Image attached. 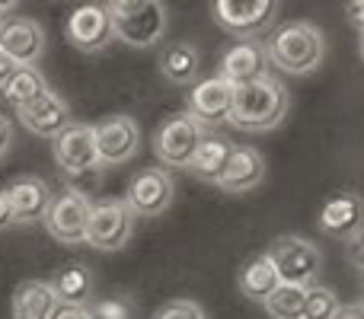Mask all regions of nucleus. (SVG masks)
Returning <instances> with one entry per match:
<instances>
[{
    "mask_svg": "<svg viewBox=\"0 0 364 319\" xmlns=\"http://www.w3.org/2000/svg\"><path fill=\"white\" fill-rule=\"evenodd\" d=\"M291 106L288 87L275 77H265V80L246 83V87H237L233 93V112H230V125L237 131H272L284 121Z\"/></svg>",
    "mask_w": 364,
    "mask_h": 319,
    "instance_id": "nucleus-1",
    "label": "nucleus"
},
{
    "mask_svg": "<svg viewBox=\"0 0 364 319\" xmlns=\"http://www.w3.org/2000/svg\"><path fill=\"white\" fill-rule=\"evenodd\" d=\"M265 51H269V61L284 74H314L326 55V38L307 19H291L272 32Z\"/></svg>",
    "mask_w": 364,
    "mask_h": 319,
    "instance_id": "nucleus-2",
    "label": "nucleus"
},
{
    "mask_svg": "<svg viewBox=\"0 0 364 319\" xmlns=\"http://www.w3.org/2000/svg\"><path fill=\"white\" fill-rule=\"evenodd\" d=\"M106 6L112 13L115 38L132 48H151L166 36V6L160 0H112Z\"/></svg>",
    "mask_w": 364,
    "mask_h": 319,
    "instance_id": "nucleus-3",
    "label": "nucleus"
},
{
    "mask_svg": "<svg viewBox=\"0 0 364 319\" xmlns=\"http://www.w3.org/2000/svg\"><path fill=\"white\" fill-rule=\"evenodd\" d=\"M265 259L275 265L282 284H294V288H314L323 271V252L304 237H278Z\"/></svg>",
    "mask_w": 364,
    "mask_h": 319,
    "instance_id": "nucleus-4",
    "label": "nucleus"
},
{
    "mask_svg": "<svg viewBox=\"0 0 364 319\" xmlns=\"http://www.w3.org/2000/svg\"><path fill=\"white\" fill-rule=\"evenodd\" d=\"M90 201L83 192L77 188H61L55 192L48 205V214H45V230L64 246H77L87 243V224H90Z\"/></svg>",
    "mask_w": 364,
    "mask_h": 319,
    "instance_id": "nucleus-5",
    "label": "nucleus"
},
{
    "mask_svg": "<svg viewBox=\"0 0 364 319\" xmlns=\"http://www.w3.org/2000/svg\"><path fill=\"white\" fill-rule=\"evenodd\" d=\"M134 233V211L125 205V198H109V201H96L90 207V224H87V243L93 249L112 252L132 239Z\"/></svg>",
    "mask_w": 364,
    "mask_h": 319,
    "instance_id": "nucleus-6",
    "label": "nucleus"
},
{
    "mask_svg": "<svg viewBox=\"0 0 364 319\" xmlns=\"http://www.w3.org/2000/svg\"><path fill=\"white\" fill-rule=\"evenodd\" d=\"M205 141V125L195 121L192 115H176V119L164 121L154 134V153L164 166H182L186 169L192 163L195 151Z\"/></svg>",
    "mask_w": 364,
    "mask_h": 319,
    "instance_id": "nucleus-7",
    "label": "nucleus"
},
{
    "mask_svg": "<svg viewBox=\"0 0 364 319\" xmlns=\"http://www.w3.org/2000/svg\"><path fill=\"white\" fill-rule=\"evenodd\" d=\"M64 32H68V42L74 45V48L87 51V55L109 48V45L115 42L112 13H109L106 4H83V6H77V10L68 16Z\"/></svg>",
    "mask_w": 364,
    "mask_h": 319,
    "instance_id": "nucleus-8",
    "label": "nucleus"
},
{
    "mask_svg": "<svg viewBox=\"0 0 364 319\" xmlns=\"http://www.w3.org/2000/svg\"><path fill=\"white\" fill-rule=\"evenodd\" d=\"M211 10L214 19L227 32L243 38L265 32L278 16V4H272V0H218Z\"/></svg>",
    "mask_w": 364,
    "mask_h": 319,
    "instance_id": "nucleus-9",
    "label": "nucleus"
},
{
    "mask_svg": "<svg viewBox=\"0 0 364 319\" xmlns=\"http://www.w3.org/2000/svg\"><path fill=\"white\" fill-rule=\"evenodd\" d=\"M58 166L68 175H83L100 169V151H96V131L93 125H70L51 141Z\"/></svg>",
    "mask_w": 364,
    "mask_h": 319,
    "instance_id": "nucleus-10",
    "label": "nucleus"
},
{
    "mask_svg": "<svg viewBox=\"0 0 364 319\" xmlns=\"http://www.w3.org/2000/svg\"><path fill=\"white\" fill-rule=\"evenodd\" d=\"M125 205L134 211V217H160L173 205V179L166 169H141L125 192Z\"/></svg>",
    "mask_w": 364,
    "mask_h": 319,
    "instance_id": "nucleus-11",
    "label": "nucleus"
},
{
    "mask_svg": "<svg viewBox=\"0 0 364 319\" xmlns=\"http://www.w3.org/2000/svg\"><path fill=\"white\" fill-rule=\"evenodd\" d=\"M96 131V151H100V166H119L128 163L141 147V128L132 115H112L93 125Z\"/></svg>",
    "mask_w": 364,
    "mask_h": 319,
    "instance_id": "nucleus-12",
    "label": "nucleus"
},
{
    "mask_svg": "<svg viewBox=\"0 0 364 319\" xmlns=\"http://www.w3.org/2000/svg\"><path fill=\"white\" fill-rule=\"evenodd\" d=\"M0 51L19 67H36V61L45 51V32L36 19L29 16H10L0 26Z\"/></svg>",
    "mask_w": 364,
    "mask_h": 319,
    "instance_id": "nucleus-13",
    "label": "nucleus"
},
{
    "mask_svg": "<svg viewBox=\"0 0 364 319\" xmlns=\"http://www.w3.org/2000/svg\"><path fill=\"white\" fill-rule=\"evenodd\" d=\"M269 67H272L269 51L259 42H237L220 58V77L230 87H246V83L265 80V77H272Z\"/></svg>",
    "mask_w": 364,
    "mask_h": 319,
    "instance_id": "nucleus-14",
    "label": "nucleus"
},
{
    "mask_svg": "<svg viewBox=\"0 0 364 319\" xmlns=\"http://www.w3.org/2000/svg\"><path fill=\"white\" fill-rule=\"evenodd\" d=\"M233 93L237 87L224 80V77H208V80L195 83L192 96H188V109H192V119L201 125H220V121H230L233 112Z\"/></svg>",
    "mask_w": 364,
    "mask_h": 319,
    "instance_id": "nucleus-15",
    "label": "nucleus"
},
{
    "mask_svg": "<svg viewBox=\"0 0 364 319\" xmlns=\"http://www.w3.org/2000/svg\"><path fill=\"white\" fill-rule=\"evenodd\" d=\"M16 115H19V121H23V128H29V131L38 134V138H51V141H55L64 128L74 125V121H70L68 102H64L58 93H51V90L45 96H38L32 106L19 109Z\"/></svg>",
    "mask_w": 364,
    "mask_h": 319,
    "instance_id": "nucleus-16",
    "label": "nucleus"
},
{
    "mask_svg": "<svg viewBox=\"0 0 364 319\" xmlns=\"http://www.w3.org/2000/svg\"><path fill=\"white\" fill-rule=\"evenodd\" d=\"M10 205H13V220L16 224H32V220H45L48 214V205H51V188L45 185V179L38 175H19L10 188Z\"/></svg>",
    "mask_w": 364,
    "mask_h": 319,
    "instance_id": "nucleus-17",
    "label": "nucleus"
},
{
    "mask_svg": "<svg viewBox=\"0 0 364 319\" xmlns=\"http://www.w3.org/2000/svg\"><path fill=\"white\" fill-rule=\"evenodd\" d=\"M265 179V160L256 147H246V144H233V153L227 160V169L220 175V192H250L256 188L259 182Z\"/></svg>",
    "mask_w": 364,
    "mask_h": 319,
    "instance_id": "nucleus-18",
    "label": "nucleus"
},
{
    "mask_svg": "<svg viewBox=\"0 0 364 319\" xmlns=\"http://www.w3.org/2000/svg\"><path fill=\"white\" fill-rule=\"evenodd\" d=\"M361 220H364V205L355 192H342L336 198H329L320 214V227L329 237H352V233L361 230Z\"/></svg>",
    "mask_w": 364,
    "mask_h": 319,
    "instance_id": "nucleus-19",
    "label": "nucleus"
},
{
    "mask_svg": "<svg viewBox=\"0 0 364 319\" xmlns=\"http://www.w3.org/2000/svg\"><path fill=\"white\" fill-rule=\"evenodd\" d=\"M58 294L51 281H23L13 294V319H51L58 310Z\"/></svg>",
    "mask_w": 364,
    "mask_h": 319,
    "instance_id": "nucleus-20",
    "label": "nucleus"
},
{
    "mask_svg": "<svg viewBox=\"0 0 364 319\" xmlns=\"http://www.w3.org/2000/svg\"><path fill=\"white\" fill-rule=\"evenodd\" d=\"M233 153V144L224 138H205L201 141V147L195 151L192 163H188V173H195L198 179L205 182H220V175H224L227 169V160H230Z\"/></svg>",
    "mask_w": 364,
    "mask_h": 319,
    "instance_id": "nucleus-21",
    "label": "nucleus"
},
{
    "mask_svg": "<svg viewBox=\"0 0 364 319\" xmlns=\"http://www.w3.org/2000/svg\"><path fill=\"white\" fill-rule=\"evenodd\" d=\"M278 288H282V278H278L275 265H272L265 256H259V259H252V262H246L243 271H240V291H243L250 301L265 303Z\"/></svg>",
    "mask_w": 364,
    "mask_h": 319,
    "instance_id": "nucleus-22",
    "label": "nucleus"
},
{
    "mask_svg": "<svg viewBox=\"0 0 364 319\" xmlns=\"http://www.w3.org/2000/svg\"><path fill=\"white\" fill-rule=\"evenodd\" d=\"M51 288H55L58 301L61 303H77V307H87V301L93 297V275H90L83 265H68L51 278Z\"/></svg>",
    "mask_w": 364,
    "mask_h": 319,
    "instance_id": "nucleus-23",
    "label": "nucleus"
},
{
    "mask_svg": "<svg viewBox=\"0 0 364 319\" xmlns=\"http://www.w3.org/2000/svg\"><path fill=\"white\" fill-rule=\"evenodd\" d=\"M0 93H4V99L19 112V109L32 106L38 96L48 93V87H45L42 74H38L36 67H16V74L6 80V87L0 90Z\"/></svg>",
    "mask_w": 364,
    "mask_h": 319,
    "instance_id": "nucleus-24",
    "label": "nucleus"
},
{
    "mask_svg": "<svg viewBox=\"0 0 364 319\" xmlns=\"http://www.w3.org/2000/svg\"><path fill=\"white\" fill-rule=\"evenodd\" d=\"M198 51L186 42H176L160 55V74L173 83H192L195 74H198Z\"/></svg>",
    "mask_w": 364,
    "mask_h": 319,
    "instance_id": "nucleus-25",
    "label": "nucleus"
},
{
    "mask_svg": "<svg viewBox=\"0 0 364 319\" xmlns=\"http://www.w3.org/2000/svg\"><path fill=\"white\" fill-rule=\"evenodd\" d=\"M272 319H304L307 307V288H294V284H282L269 301L262 303Z\"/></svg>",
    "mask_w": 364,
    "mask_h": 319,
    "instance_id": "nucleus-26",
    "label": "nucleus"
},
{
    "mask_svg": "<svg viewBox=\"0 0 364 319\" xmlns=\"http://www.w3.org/2000/svg\"><path fill=\"white\" fill-rule=\"evenodd\" d=\"M342 310L339 297L333 294L329 288L323 284H314L307 288V307H304V319H336Z\"/></svg>",
    "mask_w": 364,
    "mask_h": 319,
    "instance_id": "nucleus-27",
    "label": "nucleus"
},
{
    "mask_svg": "<svg viewBox=\"0 0 364 319\" xmlns=\"http://www.w3.org/2000/svg\"><path fill=\"white\" fill-rule=\"evenodd\" d=\"M90 319H132V303L119 297H102L90 303Z\"/></svg>",
    "mask_w": 364,
    "mask_h": 319,
    "instance_id": "nucleus-28",
    "label": "nucleus"
},
{
    "mask_svg": "<svg viewBox=\"0 0 364 319\" xmlns=\"http://www.w3.org/2000/svg\"><path fill=\"white\" fill-rule=\"evenodd\" d=\"M154 319H208V316L195 301H170L166 307H160L154 313Z\"/></svg>",
    "mask_w": 364,
    "mask_h": 319,
    "instance_id": "nucleus-29",
    "label": "nucleus"
},
{
    "mask_svg": "<svg viewBox=\"0 0 364 319\" xmlns=\"http://www.w3.org/2000/svg\"><path fill=\"white\" fill-rule=\"evenodd\" d=\"M346 252H348V262H352L358 271H364V227L358 233L348 237V249Z\"/></svg>",
    "mask_w": 364,
    "mask_h": 319,
    "instance_id": "nucleus-30",
    "label": "nucleus"
},
{
    "mask_svg": "<svg viewBox=\"0 0 364 319\" xmlns=\"http://www.w3.org/2000/svg\"><path fill=\"white\" fill-rule=\"evenodd\" d=\"M51 319H90V310L77 307V303H58V310Z\"/></svg>",
    "mask_w": 364,
    "mask_h": 319,
    "instance_id": "nucleus-31",
    "label": "nucleus"
},
{
    "mask_svg": "<svg viewBox=\"0 0 364 319\" xmlns=\"http://www.w3.org/2000/svg\"><path fill=\"white\" fill-rule=\"evenodd\" d=\"M10 224H16L13 220V205H10V195L0 192V230H6Z\"/></svg>",
    "mask_w": 364,
    "mask_h": 319,
    "instance_id": "nucleus-32",
    "label": "nucleus"
},
{
    "mask_svg": "<svg viewBox=\"0 0 364 319\" xmlns=\"http://www.w3.org/2000/svg\"><path fill=\"white\" fill-rule=\"evenodd\" d=\"M10 144H13V125L6 115H0V157L10 151Z\"/></svg>",
    "mask_w": 364,
    "mask_h": 319,
    "instance_id": "nucleus-33",
    "label": "nucleus"
},
{
    "mask_svg": "<svg viewBox=\"0 0 364 319\" xmlns=\"http://www.w3.org/2000/svg\"><path fill=\"white\" fill-rule=\"evenodd\" d=\"M16 67H19V64H16V61H10V58H6L4 51H0V90L6 87V80H10L13 74H16Z\"/></svg>",
    "mask_w": 364,
    "mask_h": 319,
    "instance_id": "nucleus-34",
    "label": "nucleus"
},
{
    "mask_svg": "<svg viewBox=\"0 0 364 319\" xmlns=\"http://www.w3.org/2000/svg\"><path fill=\"white\" fill-rule=\"evenodd\" d=\"M348 19H352V23L364 32V0H355V4H348Z\"/></svg>",
    "mask_w": 364,
    "mask_h": 319,
    "instance_id": "nucleus-35",
    "label": "nucleus"
},
{
    "mask_svg": "<svg viewBox=\"0 0 364 319\" xmlns=\"http://www.w3.org/2000/svg\"><path fill=\"white\" fill-rule=\"evenodd\" d=\"M336 319H364V303H348V307L339 310Z\"/></svg>",
    "mask_w": 364,
    "mask_h": 319,
    "instance_id": "nucleus-36",
    "label": "nucleus"
},
{
    "mask_svg": "<svg viewBox=\"0 0 364 319\" xmlns=\"http://www.w3.org/2000/svg\"><path fill=\"white\" fill-rule=\"evenodd\" d=\"M10 10L13 4H0V26H4V19H10Z\"/></svg>",
    "mask_w": 364,
    "mask_h": 319,
    "instance_id": "nucleus-37",
    "label": "nucleus"
},
{
    "mask_svg": "<svg viewBox=\"0 0 364 319\" xmlns=\"http://www.w3.org/2000/svg\"><path fill=\"white\" fill-rule=\"evenodd\" d=\"M361 55H364V32H361Z\"/></svg>",
    "mask_w": 364,
    "mask_h": 319,
    "instance_id": "nucleus-38",
    "label": "nucleus"
}]
</instances>
